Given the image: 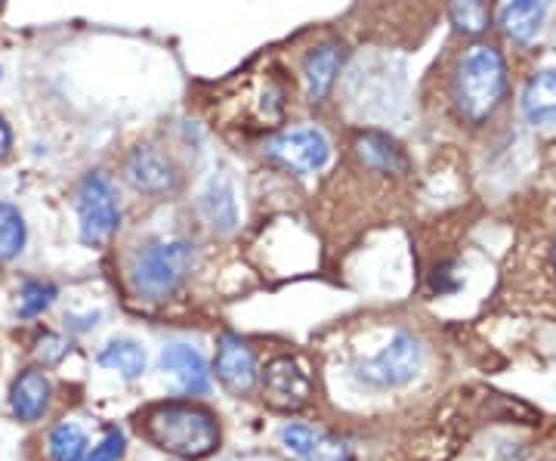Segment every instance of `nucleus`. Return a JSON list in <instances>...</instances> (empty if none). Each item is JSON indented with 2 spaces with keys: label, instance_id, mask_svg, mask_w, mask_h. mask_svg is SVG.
Here are the masks:
<instances>
[{
  "label": "nucleus",
  "instance_id": "obj_2",
  "mask_svg": "<svg viewBox=\"0 0 556 461\" xmlns=\"http://www.w3.org/2000/svg\"><path fill=\"white\" fill-rule=\"evenodd\" d=\"M146 437L180 458H204L220 446L217 418L192 403H161L143 418Z\"/></svg>",
  "mask_w": 556,
  "mask_h": 461
},
{
  "label": "nucleus",
  "instance_id": "obj_8",
  "mask_svg": "<svg viewBox=\"0 0 556 461\" xmlns=\"http://www.w3.org/2000/svg\"><path fill=\"white\" fill-rule=\"evenodd\" d=\"M343 62H346V47L340 41L319 44L303 56L300 75H303V90H306L309 103H325L328 100L340 72H343Z\"/></svg>",
  "mask_w": 556,
  "mask_h": 461
},
{
  "label": "nucleus",
  "instance_id": "obj_18",
  "mask_svg": "<svg viewBox=\"0 0 556 461\" xmlns=\"http://www.w3.org/2000/svg\"><path fill=\"white\" fill-rule=\"evenodd\" d=\"M99 366L118 372L127 381H136L139 375L146 372V350L139 347L136 341H112L106 350L99 353Z\"/></svg>",
  "mask_w": 556,
  "mask_h": 461
},
{
  "label": "nucleus",
  "instance_id": "obj_4",
  "mask_svg": "<svg viewBox=\"0 0 556 461\" xmlns=\"http://www.w3.org/2000/svg\"><path fill=\"white\" fill-rule=\"evenodd\" d=\"M75 208H78V233L84 245L99 248L118 233V223H121L118 195L112 180L102 171H90L81 180L75 192Z\"/></svg>",
  "mask_w": 556,
  "mask_h": 461
},
{
  "label": "nucleus",
  "instance_id": "obj_1",
  "mask_svg": "<svg viewBox=\"0 0 556 461\" xmlns=\"http://www.w3.org/2000/svg\"><path fill=\"white\" fill-rule=\"evenodd\" d=\"M507 96V59L495 44H473L451 75V103L464 124L492 121Z\"/></svg>",
  "mask_w": 556,
  "mask_h": 461
},
{
  "label": "nucleus",
  "instance_id": "obj_6",
  "mask_svg": "<svg viewBox=\"0 0 556 461\" xmlns=\"http://www.w3.org/2000/svg\"><path fill=\"white\" fill-rule=\"evenodd\" d=\"M421 362H424L421 344L411 335H396L377 356L362 362L359 375L374 387H402L421 372Z\"/></svg>",
  "mask_w": 556,
  "mask_h": 461
},
{
  "label": "nucleus",
  "instance_id": "obj_10",
  "mask_svg": "<svg viewBox=\"0 0 556 461\" xmlns=\"http://www.w3.org/2000/svg\"><path fill=\"white\" fill-rule=\"evenodd\" d=\"M278 443L294 461H350L346 446L306 424H285L278 431Z\"/></svg>",
  "mask_w": 556,
  "mask_h": 461
},
{
  "label": "nucleus",
  "instance_id": "obj_23",
  "mask_svg": "<svg viewBox=\"0 0 556 461\" xmlns=\"http://www.w3.org/2000/svg\"><path fill=\"white\" fill-rule=\"evenodd\" d=\"M124 455V434L112 431L99 446H93V452L87 455V461H118Z\"/></svg>",
  "mask_w": 556,
  "mask_h": 461
},
{
  "label": "nucleus",
  "instance_id": "obj_17",
  "mask_svg": "<svg viewBox=\"0 0 556 461\" xmlns=\"http://www.w3.org/2000/svg\"><path fill=\"white\" fill-rule=\"evenodd\" d=\"M523 115L532 127H556V69L538 72L526 84Z\"/></svg>",
  "mask_w": 556,
  "mask_h": 461
},
{
  "label": "nucleus",
  "instance_id": "obj_11",
  "mask_svg": "<svg viewBox=\"0 0 556 461\" xmlns=\"http://www.w3.org/2000/svg\"><path fill=\"white\" fill-rule=\"evenodd\" d=\"M353 152L359 158V164L371 174H384V177H396L408 171V155L405 149L384 130H362L353 143Z\"/></svg>",
  "mask_w": 556,
  "mask_h": 461
},
{
  "label": "nucleus",
  "instance_id": "obj_24",
  "mask_svg": "<svg viewBox=\"0 0 556 461\" xmlns=\"http://www.w3.org/2000/svg\"><path fill=\"white\" fill-rule=\"evenodd\" d=\"M10 152H13V130L7 124V118L0 115V161H4Z\"/></svg>",
  "mask_w": 556,
  "mask_h": 461
},
{
  "label": "nucleus",
  "instance_id": "obj_22",
  "mask_svg": "<svg viewBox=\"0 0 556 461\" xmlns=\"http://www.w3.org/2000/svg\"><path fill=\"white\" fill-rule=\"evenodd\" d=\"M56 298V288L44 285V282H25L22 294H19V316L31 319V316H41Z\"/></svg>",
  "mask_w": 556,
  "mask_h": 461
},
{
  "label": "nucleus",
  "instance_id": "obj_15",
  "mask_svg": "<svg viewBox=\"0 0 556 461\" xmlns=\"http://www.w3.org/2000/svg\"><path fill=\"white\" fill-rule=\"evenodd\" d=\"M10 403H13V412L19 421L31 424V421H38L47 406H50V381L44 372H22L13 384V393H10Z\"/></svg>",
  "mask_w": 556,
  "mask_h": 461
},
{
  "label": "nucleus",
  "instance_id": "obj_21",
  "mask_svg": "<svg viewBox=\"0 0 556 461\" xmlns=\"http://www.w3.org/2000/svg\"><path fill=\"white\" fill-rule=\"evenodd\" d=\"M87 446H90L87 434L72 421L59 424L56 431L50 434V458L53 461H84Z\"/></svg>",
  "mask_w": 556,
  "mask_h": 461
},
{
  "label": "nucleus",
  "instance_id": "obj_7",
  "mask_svg": "<svg viewBox=\"0 0 556 461\" xmlns=\"http://www.w3.org/2000/svg\"><path fill=\"white\" fill-rule=\"evenodd\" d=\"M124 177L127 183L143 192L152 195V199H161V195H170L180 189V168L164 149L158 146H136L127 161H124Z\"/></svg>",
  "mask_w": 556,
  "mask_h": 461
},
{
  "label": "nucleus",
  "instance_id": "obj_12",
  "mask_svg": "<svg viewBox=\"0 0 556 461\" xmlns=\"http://www.w3.org/2000/svg\"><path fill=\"white\" fill-rule=\"evenodd\" d=\"M161 369L177 381V387L189 397H198V393L211 390V369H207V359L186 347V344H170L161 353Z\"/></svg>",
  "mask_w": 556,
  "mask_h": 461
},
{
  "label": "nucleus",
  "instance_id": "obj_20",
  "mask_svg": "<svg viewBox=\"0 0 556 461\" xmlns=\"http://www.w3.org/2000/svg\"><path fill=\"white\" fill-rule=\"evenodd\" d=\"M28 242V226L16 205L0 202V260H13Z\"/></svg>",
  "mask_w": 556,
  "mask_h": 461
},
{
  "label": "nucleus",
  "instance_id": "obj_9",
  "mask_svg": "<svg viewBox=\"0 0 556 461\" xmlns=\"http://www.w3.org/2000/svg\"><path fill=\"white\" fill-rule=\"evenodd\" d=\"M309 375L303 372V366L297 359H275L272 366L266 369L263 375V393H266V403L282 409V412H291V409H300L306 400H309Z\"/></svg>",
  "mask_w": 556,
  "mask_h": 461
},
{
  "label": "nucleus",
  "instance_id": "obj_14",
  "mask_svg": "<svg viewBox=\"0 0 556 461\" xmlns=\"http://www.w3.org/2000/svg\"><path fill=\"white\" fill-rule=\"evenodd\" d=\"M550 13V0H504L501 28L513 44H532Z\"/></svg>",
  "mask_w": 556,
  "mask_h": 461
},
{
  "label": "nucleus",
  "instance_id": "obj_5",
  "mask_svg": "<svg viewBox=\"0 0 556 461\" xmlns=\"http://www.w3.org/2000/svg\"><path fill=\"white\" fill-rule=\"evenodd\" d=\"M266 152L291 174L306 177V174L325 171V164L331 161V140L322 127L300 124V127L282 130V134L266 146Z\"/></svg>",
  "mask_w": 556,
  "mask_h": 461
},
{
  "label": "nucleus",
  "instance_id": "obj_19",
  "mask_svg": "<svg viewBox=\"0 0 556 461\" xmlns=\"http://www.w3.org/2000/svg\"><path fill=\"white\" fill-rule=\"evenodd\" d=\"M448 19L458 35L476 38L489 28L492 19V0H448Z\"/></svg>",
  "mask_w": 556,
  "mask_h": 461
},
{
  "label": "nucleus",
  "instance_id": "obj_3",
  "mask_svg": "<svg viewBox=\"0 0 556 461\" xmlns=\"http://www.w3.org/2000/svg\"><path fill=\"white\" fill-rule=\"evenodd\" d=\"M195 263V245L192 242H158L143 248L130 263V285L139 298L146 301H164L167 294L177 291V285L189 276Z\"/></svg>",
  "mask_w": 556,
  "mask_h": 461
},
{
  "label": "nucleus",
  "instance_id": "obj_25",
  "mask_svg": "<svg viewBox=\"0 0 556 461\" xmlns=\"http://www.w3.org/2000/svg\"><path fill=\"white\" fill-rule=\"evenodd\" d=\"M553 270H556V251H553Z\"/></svg>",
  "mask_w": 556,
  "mask_h": 461
},
{
  "label": "nucleus",
  "instance_id": "obj_13",
  "mask_svg": "<svg viewBox=\"0 0 556 461\" xmlns=\"http://www.w3.org/2000/svg\"><path fill=\"white\" fill-rule=\"evenodd\" d=\"M217 378L232 393H248L257 384V356L241 338H223L217 350Z\"/></svg>",
  "mask_w": 556,
  "mask_h": 461
},
{
  "label": "nucleus",
  "instance_id": "obj_16",
  "mask_svg": "<svg viewBox=\"0 0 556 461\" xmlns=\"http://www.w3.org/2000/svg\"><path fill=\"white\" fill-rule=\"evenodd\" d=\"M201 214L211 223L217 233H235L238 226V202H235V189L226 177H214L201 192Z\"/></svg>",
  "mask_w": 556,
  "mask_h": 461
}]
</instances>
